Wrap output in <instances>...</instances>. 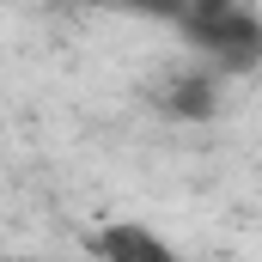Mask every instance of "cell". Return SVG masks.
I'll list each match as a JSON object with an SVG mask.
<instances>
[{
  "label": "cell",
  "instance_id": "cell-4",
  "mask_svg": "<svg viewBox=\"0 0 262 262\" xmlns=\"http://www.w3.org/2000/svg\"><path fill=\"white\" fill-rule=\"evenodd\" d=\"M116 6H134V12H146V18H177V12H183V0H116Z\"/></svg>",
  "mask_w": 262,
  "mask_h": 262
},
{
  "label": "cell",
  "instance_id": "cell-3",
  "mask_svg": "<svg viewBox=\"0 0 262 262\" xmlns=\"http://www.w3.org/2000/svg\"><path fill=\"white\" fill-rule=\"evenodd\" d=\"M159 104H165V116H177V122H207L213 104H220V73H213V67L171 73V79L159 85Z\"/></svg>",
  "mask_w": 262,
  "mask_h": 262
},
{
  "label": "cell",
  "instance_id": "cell-1",
  "mask_svg": "<svg viewBox=\"0 0 262 262\" xmlns=\"http://www.w3.org/2000/svg\"><path fill=\"white\" fill-rule=\"evenodd\" d=\"M171 25L213 61V73H250L262 55V25L244 0H183Z\"/></svg>",
  "mask_w": 262,
  "mask_h": 262
},
{
  "label": "cell",
  "instance_id": "cell-2",
  "mask_svg": "<svg viewBox=\"0 0 262 262\" xmlns=\"http://www.w3.org/2000/svg\"><path fill=\"white\" fill-rule=\"evenodd\" d=\"M92 256L98 262H177V250H171L159 232H146V226H134V220H116V226L92 232Z\"/></svg>",
  "mask_w": 262,
  "mask_h": 262
}]
</instances>
